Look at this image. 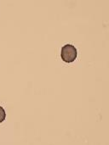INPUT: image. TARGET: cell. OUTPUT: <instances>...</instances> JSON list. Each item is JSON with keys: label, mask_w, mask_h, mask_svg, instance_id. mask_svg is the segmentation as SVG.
<instances>
[{"label": "cell", "mask_w": 109, "mask_h": 145, "mask_svg": "<svg viewBox=\"0 0 109 145\" xmlns=\"http://www.w3.org/2000/svg\"><path fill=\"white\" fill-rule=\"evenodd\" d=\"M78 52L77 48L72 44H66L61 48V57L66 63H72L77 59Z\"/></svg>", "instance_id": "obj_1"}, {"label": "cell", "mask_w": 109, "mask_h": 145, "mask_svg": "<svg viewBox=\"0 0 109 145\" xmlns=\"http://www.w3.org/2000/svg\"><path fill=\"white\" fill-rule=\"evenodd\" d=\"M6 118V112L3 107L0 106V123H2Z\"/></svg>", "instance_id": "obj_2"}]
</instances>
